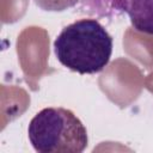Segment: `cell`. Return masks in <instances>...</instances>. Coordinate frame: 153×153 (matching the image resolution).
<instances>
[{"instance_id":"obj_1","label":"cell","mask_w":153,"mask_h":153,"mask_svg":"<svg viewBox=\"0 0 153 153\" xmlns=\"http://www.w3.org/2000/svg\"><path fill=\"white\" fill-rule=\"evenodd\" d=\"M114 42L96 19L84 18L65 26L54 41L59 62L79 74H96L109 63Z\"/></svg>"},{"instance_id":"obj_2","label":"cell","mask_w":153,"mask_h":153,"mask_svg":"<svg viewBox=\"0 0 153 153\" xmlns=\"http://www.w3.org/2000/svg\"><path fill=\"white\" fill-rule=\"evenodd\" d=\"M27 136L38 153H81L88 143L85 126L65 108H45L37 112L30 121Z\"/></svg>"},{"instance_id":"obj_3","label":"cell","mask_w":153,"mask_h":153,"mask_svg":"<svg viewBox=\"0 0 153 153\" xmlns=\"http://www.w3.org/2000/svg\"><path fill=\"white\" fill-rule=\"evenodd\" d=\"M124 12L136 31L153 35V0H126Z\"/></svg>"},{"instance_id":"obj_4","label":"cell","mask_w":153,"mask_h":153,"mask_svg":"<svg viewBox=\"0 0 153 153\" xmlns=\"http://www.w3.org/2000/svg\"><path fill=\"white\" fill-rule=\"evenodd\" d=\"M81 12L98 18L114 19L124 12L126 0H79Z\"/></svg>"}]
</instances>
